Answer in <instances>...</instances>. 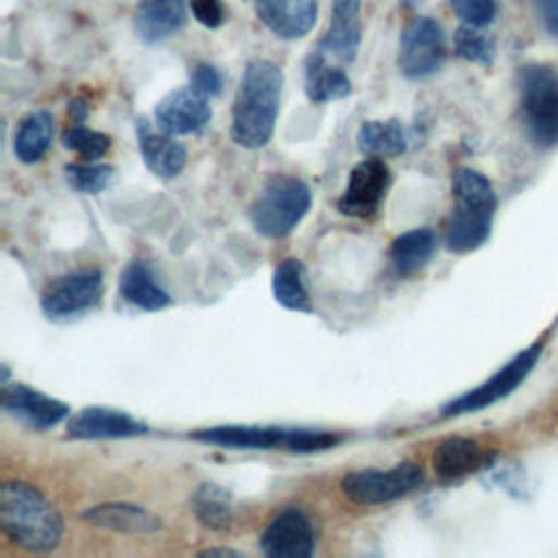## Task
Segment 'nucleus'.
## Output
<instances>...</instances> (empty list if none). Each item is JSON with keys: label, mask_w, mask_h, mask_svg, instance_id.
Masks as SVG:
<instances>
[{"label": "nucleus", "mask_w": 558, "mask_h": 558, "mask_svg": "<svg viewBox=\"0 0 558 558\" xmlns=\"http://www.w3.org/2000/svg\"><path fill=\"white\" fill-rule=\"evenodd\" d=\"M283 89V72L268 59H255L244 68L233 109L231 137L244 148H262L268 144L279 116Z\"/></svg>", "instance_id": "1"}, {"label": "nucleus", "mask_w": 558, "mask_h": 558, "mask_svg": "<svg viewBox=\"0 0 558 558\" xmlns=\"http://www.w3.org/2000/svg\"><path fill=\"white\" fill-rule=\"evenodd\" d=\"M0 527L13 545L35 554L52 551L63 536V519L54 504L20 480L0 486Z\"/></svg>", "instance_id": "2"}, {"label": "nucleus", "mask_w": 558, "mask_h": 558, "mask_svg": "<svg viewBox=\"0 0 558 558\" xmlns=\"http://www.w3.org/2000/svg\"><path fill=\"white\" fill-rule=\"evenodd\" d=\"M451 192L453 207L445 225V244L453 253H471L490 235L497 196L490 181L473 168L456 170Z\"/></svg>", "instance_id": "3"}, {"label": "nucleus", "mask_w": 558, "mask_h": 558, "mask_svg": "<svg viewBox=\"0 0 558 558\" xmlns=\"http://www.w3.org/2000/svg\"><path fill=\"white\" fill-rule=\"evenodd\" d=\"M312 205L310 185L292 174H272L251 205V225L264 238H283L305 218Z\"/></svg>", "instance_id": "4"}, {"label": "nucleus", "mask_w": 558, "mask_h": 558, "mask_svg": "<svg viewBox=\"0 0 558 558\" xmlns=\"http://www.w3.org/2000/svg\"><path fill=\"white\" fill-rule=\"evenodd\" d=\"M521 116L538 146L558 144V70L527 65L519 74Z\"/></svg>", "instance_id": "5"}, {"label": "nucleus", "mask_w": 558, "mask_h": 558, "mask_svg": "<svg viewBox=\"0 0 558 558\" xmlns=\"http://www.w3.org/2000/svg\"><path fill=\"white\" fill-rule=\"evenodd\" d=\"M423 484V469L414 462H399L390 469H360L340 482L344 497L360 506L395 501Z\"/></svg>", "instance_id": "6"}, {"label": "nucleus", "mask_w": 558, "mask_h": 558, "mask_svg": "<svg viewBox=\"0 0 558 558\" xmlns=\"http://www.w3.org/2000/svg\"><path fill=\"white\" fill-rule=\"evenodd\" d=\"M447 57V39L438 20L429 15L412 17L399 37L397 65L405 78H425L440 70Z\"/></svg>", "instance_id": "7"}, {"label": "nucleus", "mask_w": 558, "mask_h": 558, "mask_svg": "<svg viewBox=\"0 0 558 558\" xmlns=\"http://www.w3.org/2000/svg\"><path fill=\"white\" fill-rule=\"evenodd\" d=\"M538 355H541V344L538 342L523 349L508 364H504L493 377H488L477 388L464 392L462 397L449 401L447 405H442L440 412L445 416H458V414H469V412L484 410V408L501 401L512 390H517L521 386V381L532 373V368L538 362Z\"/></svg>", "instance_id": "8"}, {"label": "nucleus", "mask_w": 558, "mask_h": 558, "mask_svg": "<svg viewBox=\"0 0 558 558\" xmlns=\"http://www.w3.org/2000/svg\"><path fill=\"white\" fill-rule=\"evenodd\" d=\"M102 299L100 270H76L52 279L41 292V310L48 318L61 320L94 310Z\"/></svg>", "instance_id": "9"}, {"label": "nucleus", "mask_w": 558, "mask_h": 558, "mask_svg": "<svg viewBox=\"0 0 558 558\" xmlns=\"http://www.w3.org/2000/svg\"><path fill=\"white\" fill-rule=\"evenodd\" d=\"M390 181V168L381 157H364L349 172L347 187L338 198L340 214L351 218H371L386 198Z\"/></svg>", "instance_id": "10"}, {"label": "nucleus", "mask_w": 558, "mask_h": 558, "mask_svg": "<svg viewBox=\"0 0 558 558\" xmlns=\"http://www.w3.org/2000/svg\"><path fill=\"white\" fill-rule=\"evenodd\" d=\"M314 547L312 521L299 508H288L272 517L259 536V549L268 558H310Z\"/></svg>", "instance_id": "11"}, {"label": "nucleus", "mask_w": 558, "mask_h": 558, "mask_svg": "<svg viewBox=\"0 0 558 558\" xmlns=\"http://www.w3.org/2000/svg\"><path fill=\"white\" fill-rule=\"evenodd\" d=\"M211 120L207 96L190 87L168 92L155 105V122L168 135H190L201 131Z\"/></svg>", "instance_id": "12"}, {"label": "nucleus", "mask_w": 558, "mask_h": 558, "mask_svg": "<svg viewBox=\"0 0 558 558\" xmlns=\"http://www.w3.org/2000/svg\"><path fill=\"white\" fill-rule=\"evenodd\" d=\"M148 425L135 416L113 410V408H83L70 416L65 434L72 440H111V438H131L146 434Z\"/></svg>", "instance_id": "13"}, {"label": "nucleus", "mask_w": 558, "mask_h": 558, "mask_svg": "<svg viewBox=\"0 0 558 558\" xmlns=\"http://www.w3.org/2000/svg\"><path fill=\"white\" fill-rule=\"evenodd\" d=\"M2 408L17 421L35 427V429H48L63 421L70 414V408L52 399L26 384H2Z\"/></svg>", "instance_id": "14"}, {"label": "nucleus", "mask_w": 558, "mask_h": 558, "mask_svg": "<svg viewBox=\"0 0 558 558\" xmlns=\"http://www.w3.org/2000/svg\"><path fill=\"white\" fill-rule=\"evenodd\" d=\"M259 22L281 39L305 37L318 17V0H255Z\"/></svg>", "instance_id": "15"}, {"label": "nucleus", "mask_w": 558, "mask_h": 558, "mask_svg": "<svg viewBox=\"0 0 558 558\" xmlns=\"http://www.w3.org/2000/svg\"><path fill=\"white\" fill-rule=\"evenodd\" d=\"M87 523L120 534H153L161 530V519L140 504L107 501L87 508L81 514Z\"/></svg>", "instance_id": "16"}, {"label": "nucleus", "mask_w": 558, "mask_h": 558, "mask_svg": "<svg viewBox=\"0 0 558 558\" xmlns=\"http://www.w3.org/2000/svg\"><path fill=\"white\" fill-rule=\"evenodd\" d=\"M137 144H140L142 159L153 174L161 179H172L185 168V161H187L185 146L179 144L174 135H168L163 131L155 133L146 118L137 120Z\"/></svg>", "instance_id": "17"}, {"label": "nucleus", "mask_w": 558, "mask_h": 558, "mask_svg": "<svg viewBox=\"0 0 558 558\" xmlns=\"http://www.w3.org/2000/svg\"><path fill=\"white\" fill-rule=\"evenodd\" d=\"M185 0H140L133 13V26L142 41L157 44L185 26Z\"/></svg>", "instance_id": "18"}, {"label": "nucleus", "mask_w": 558, "mask_h": 558, "mask_svg": "<svg viewBox=\"0 0 558 558\" xmlns=\"http://www.w3.org/2000/svg\"><path fill=\"white\" fill-rule=\"evenodd\" d=\"M288 429L283 427H257V425H218L198 429L192 434L194 440L229 447V449H275L286 445Z\"/></svg>", "instance_id": "19"}, {"label": "nucleus", "mask_w": 558, "mask_h": 558, "mask_svg": "<svg viewBox=\"0 0 558 558\" xmlns=\"http://www.w3.org/2000/svg\"><path fill=\"white\" fill-rule=\"evenodd\" d=\"M486 462L482 445L466 436H451L438 442L432 453V466L442 480H458L477 471Z\"/></svg>", "instance_id": "20"}, {"label": "nucleus", "mask_w": 558, "mask_h": 558, "mask_svg": "<svg viewBox=\"0 0 558 558\" xmlns=\"http://www.w3.org/2000/svg\"><path fill=\"white\" fill-rule=\"evenodd\" d=\"M351 94V78L342 65L329 63L314 50L305 59V96L316 102L340 100Z\"/></svg>", "instance_id": "21"}, {"label": "nucleus", "mask_w": 558, "mask_h": 558, "mask_svg": "<svg viewBox=\"0 0 558 558\" xmlns=\"http://www.w3.org/2000/svg\"><path fill=\"white\" fill-rule=\"evenodd\" d=\"M120 296L126 303H131L140 310H146V312L163 310L172 301L170 294L155 279L153 270L140 259L131 262L122 270V275H120Z\"/></svg>", "instance_id": "22"}, {"label": "nucleus", "mask_w": 558, "mask_h": 558, "mask_svg": "<svg viewBox=\"0 0 558 558\" xmlns=\"http://www.w3.org/2000/svg\"><path fill=\"white\" fill-rule=\"evenodd\" d=\"M272 296L279 305L292 312H312L305 266L296 257L279 262L272 270Z\"/></svg>", "instance_id": "23"}, {"label": "nucleus", "mask_w": 558, "mask_h": 558, "mask_svg": "<svg viewBox=\"0 0 558 558\" xmlns=\"http://www.w3.org/2000/svg\"><path fill=\"white\" fill-rule=\"evenodd\" d=\"M357 148L366 157H397L408 148V135L397 118L366 120L357 131Z\"/></svg>", "instance_id": "24"}, {"label": "nucleus", "mask_w": 558, "mask_h": 558, "mask_svg": "<svg viewBox=\"0 0 558 558\" xmlns=\"http://www.w3.org/2000/svg\"><path fill=\"white\" fill-rule=\"evenodd\" d=\"M436 248V235L427 227L410 229L392 240L390 262L395 270L403 277L418 272L432 259Z\"/></svg>", "instance_id": "25"}, {"label": "nucleus", "mask_w": 558, "mask_h": 558, "mask_svg": "<svg viewBox=\"0 0 558 558\" xmlns=\"http://www.w3.org/2000/svg\"><path fill=\"white\" fill-rule=\"evenodd\" d=\"M54 137V118L48 111H33L24 116L15 131V155L24 163L39 161Z\"/></svg>", "instance_id": "26"}, {"label": "nucleus", "mask_w": 558, "mask_h": 558, "mask_svg": "<svg viewBox=\"0 0 558 558\" xmlns=\"http://www.w3.org/2000/svg\"><path fill=\"white\" fill-rule=\"evenodd\" d=\"M192 510L196 519L209 530H225L233 519V495L216 484L201 482L192 493Z\"/></svg>", "instance_id": "27"}, {"label": "nucleus", "mask_w": 558, "mask_h": 558, "mask_svg": "<svg viewBox=\"0 0 558 558\" xmlns=\"http://www.w3.org/2000/svg\"><path fill=\"white\" fill-rule=\"evenodd\" d=\"M61 142H63V146L68 150H74L85 161H98L111 148L109 135H105L100 131H94L89 126H83L81 122H76L70 129H65L63 135H61Z\"/></svg>", "instance_id": "28"}, {"label": "nucleus", "mask_w": 558, "mask_h": 558, "mask_svg": "<svg viewBox=\"0 0 558 558\" xmlns=\"http://www.w3.org/2000/svg\"><path fill=\"white\" fill-rule=\"evenodd\" d=\"M453 46H456V52L471 63L488 65L495 57V41L480 26H471V24L460 26L453 35Z\"/></svg>", "instance_id": "29"}, {"label": "nucleus", "mask_w": 558, "mask_h": 558, "mask_svg": "<svg viewBox=\"0 0 558 558\" xmlns=\"http://www.w3.org/2000/svg\"><path fill=\"white\" fill-rule=\"evenodd\" d=\"M65 179L74 190H78L83 194H98L111 183L113 168L107 163H96V161L68 163Z\"/></svg>", "instance_id": "30"}, {"label": "nucleus", "mask_w": 558, "mask_h": 558, "mask_svg": "<svg viewBox=\"0 0 558 558\" xmlns=\"http://www.w3.org/2000/svg\"><path fill=\"white\" fill-rule=\"evenodd\" d=\"M338 442H340L338 434L312 432V429H288L283 449L294 453H314V451H325L329 447H336Z\"/></svg>", "instance_id": "31"}, {"label": "nucleus", "mask_w": 558, "mask_h": 558, "mask_svg": "<svg viewBox=\"0 0 558 558\" xmlns=\"http://www.w3.org/2000/svg\"><path fill=\"white\" fill-rule=\"evenodd\" d=\"M453 13L471 26H488L495 20L497 4L495 0H451Z\"/></svg>", "instance_id": "32"}, {"label": "nucleus", "mask_w": 558, "mask_h": 558, "mask_svg": "<svg viewBox=\"0 0 558 558\" xmlns=\"http://www.w3.org/2000/svg\"><path fill=\"white\" fill-rule=\"evenodd\" d=\"M190 85H192L196 92L205 94L207 98H209V96H218L220 89H222V76H220V72H218L214 65H209V63H196V65L192 68V72H190Z\"/></svg>", "instance_id": "33"}, {"label": "nucleus", "mask_w": 558, "mask_h": 558, "mask_svg": "<svg viewBox=\"0 0 558 558\" xmlns=\"http://www.w3.org/2000/svg\"><path fill=\"white\" fill-rule=\"evenodd\" d=\"M192 15L205 28H218L225 22V7L222 0H190Z\"/></svg>", "instance_id": "34"}, {"label": "nucleus", "mask_w": 558, "mask_h": 558, "mask_svg": "<svg viewBox=\"0 0 558 558\" xmlns=\"http://www.w3.org/2000/svg\"><path fill=\"white\" fill-rule=\"evenodd\" d=\"M362 0H331V22L336 28H355L360 26Z\"/></svg>", "instance_id": "35"}, {"label": "nucleus", "mask_w": 558, "mask_h": 558, "mask_svg": "<svg viewBox=\"0 0 558 558\" xmlns=\"http://www.w3.org/2000/svg\"><path fill=\"white\" fill-rule=\"evenodd\" d=\"M532 4L547 33L558 37V0H532Z\"/></svg>", "instance_id": "36"}, {"label": "nucleus", "mask_w": 558, "mask_h": 558, "mask_svg": "<svg viewBox=\"0 0 558 558\" xmlns=\"http://www.w3.org/2000/svg\"><path fill=\"white\" fill-rule=\"evenodd\" d=\"M198 556H242V554L229 547H209V549H203Z\"/></svg>", "instance_id": "37"}, {"label": "nucleus", "mask_w": 558, "mask_h": 558, "mask_svg": "<svg viewBox=\"0 0 558 558\" xmlns=\"http://www.w3.org/2000/svg\"><path fill=\"white\" fill-rule=\"evenodd\" d=\"M70 109H72V113H74V120H76V122H81V120L87 116V107H85L81 100H74V102L70 105Z\"/></svg>", "instance_id": "38"}, {"label": "nucleus", "mask_w": 558, "mask_h": 558, "mask_svg": "<svg viewBox=\"0 0 558 558\" xmlns=\"http://www.w3.org/2000/svg\"><path fill=\"white\" fill-rule=\"evenodd\" d=\"M401 4H403V7H414L416 0H401Z\"/></svg>", "instance_id": "39"}]
</instances>
